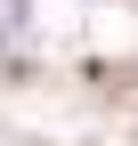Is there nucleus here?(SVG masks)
I'll use <instances>...</instances> for the list:
<instances>
[{"label": "nucleus", "mask_w": 138, "mask_h": 146, "mask_svg": "<svg viewBox=\"0 0 138 146\" xmlns=\"http://www.w3.org/2000/svg\"><path fill=\"white\" fill-rule=\"evenodd\" d=\"M16 25H25V0H0V41H16Z\"/></svg>", "instance_id": "1"}]
</instances>
